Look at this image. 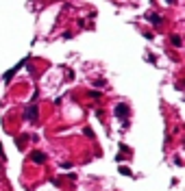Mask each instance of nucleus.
<instances>
[{"instance_id":"obj_1","label":"nucleus","mask_w":185,"mask_h":191,"mask_svg":"<svg viewBox=\"0 0 185 191\" xmlns=\"http://www.w3.org/2000/svg\"><path fill=\"white\" fill-rule=\"evenodd\" d=\"M113 113H115V117H118V119H122V122L126 124V119H129V113H131V109H129V104L120 102V104H115Z\"/></svg>"},{"instance_id":"obj_2","label":"nucleus","mask_w":185,"mask_h":191,"mask_svg":"<svg viewBox=\"0 0 185 191\" xmlns=\"http://www.w3.org/2000/svg\"><path fill=\"white\" fill-rule=\"evenodd\" d=\"M24 117L29 119V122H35V119H37V107H35V104L29 107V109L24 111Z\"/></svg>"},{"instance_id":"obj_3","label":"nucleus","mask_w":185,"mask_h":191,"mask_svg":"<svg viewBox=\"0 0 185 191\" xmlns=\"http://www.w3.org/2000/svg\"><path fill=\"white\" fill-rule=\"evenodd\" d=\"M31 161L37 163V165H41V163H46V154L44 152H31Z\"/></svg>"},{"instance_id":"obj_4","label":"nucleus","mask_w":185,"mask_h":191,"mask_svg":"<svg viewBox=\"0 0 185 191\" xmlns=\"http://www.w3.org/2000/svg\"><path fill=\"white\" fill-rule=\"evenodd\" d=\"M146 17H148V22H152V24H157V26H159V24H164V17H161V15H155V13H148Z\"/></svg>"},{"instance_id":"obj_5","label":"nucleus","mask_w":185,"mask_h":191,"mask_svg":"<svg viewBox=\"0 0 185 191\" xmlns=\"http://www.w3.org/2000/svg\"><path fill=\"white\" fill-rule=\"evenodd\" d=\"M172 46H174V48H181V46H183V43H181V37H179V35H172Z\"/></svg>"},{"instance_id":"obj_6","label":"nucleus","mask_w":185,"mask_h":191,"mask_svg":"<svg viewBox=\"0 0 185 191\" xmlns=\"http://www.w3.org/2000/svg\"><path fill=\"white\" fill-rule=\"evenodd\" d=\"M89 98L91 100H98L100 98V91H89Z\"/></svg>"},{"instance_id":"obj_7","label":"nucleus","mask_w":185,"mask_h":191,"mask_svg":"<svg viewBox=\"0 0 185 191\" xmlns=\"http://www.w3.org/2000/svg\"><path fill=\"white\" fill-rule=\"evenodd\" d=\"M120 174H124V176H131V172L126 170V167H120Z\"/></svg>"}]
</instances>
